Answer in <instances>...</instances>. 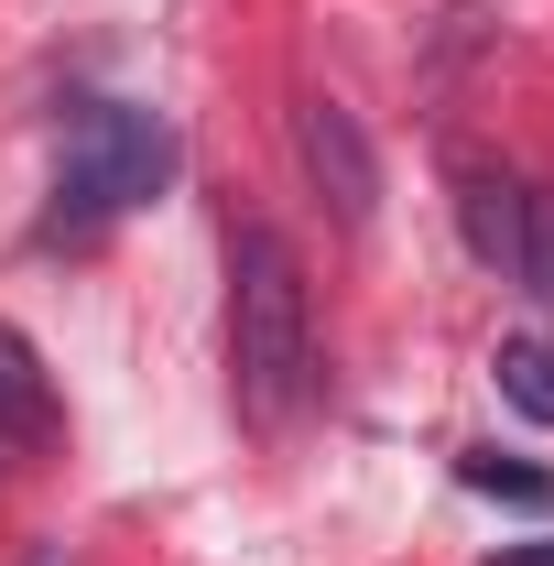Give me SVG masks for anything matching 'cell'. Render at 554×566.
<instances>
[{
	"mask_svg": "<svg viewBox=\"0 0 554 566\" xmlns=\"http://www.w3.org/2000/svg\"><path fill=\"white\" fill-rule=\"evenodd\" d=\"M522 294H554V186H533V218H522V262H511Z\"/></svg>",
	"mask_w": 554,
	"mask_h": 566,
	"instance_id": "cell-8",
	"label": "cell"
},
{
	"mask_svg": "<svg viewBox=\"0 0 554 566\" xmlns=\"http://www.w3.org/2000/svg\"><path fill=\"white\" fill-rule=\"evenodd\" d=\"M316 392V305H305V262L283 229H239L228 240V403L262 424H294Z\"/></svg>",
	"mask_w": 554,
	"mask_h": 566,
	"instance_id": "cell-1",
	"label": "cell"
},
{
	"mask_svg": "<svg viewBox=\"0 0 554 566\" xmlns=\"http://www.w3.org/2000/svg\"><path fill=\"white\" fill-rule=\"evenodd\" d=\"M163 175H174V132L152 120V109H131V98H98V109H76L66 132V208H55V229H98V218L141 208V197H163Z\"/></svg>",
	"mask_w": 554,
	"mask_h": 566,
	"instance_id": "cell-2",
	"label": "cell"
},
{
	"mask_svg": "<svg viewBox=\"0 0 554 566\" xmlns=\"http://www.w3.org/2000/svg\"><path fill=\"white\" fill-rule=\"evenodd\" d=\"M489 370H500V403H511V415L554 424V349H544V338H500Z\"/></svg>",
	"mask_w": 554,
	"mask_h": 566,
	"instance_id": "cell-6",
	"label": "cell"
},
{
	"mask_svg": "<svg viewBox=\"0 0 554 566\" xmlns=\"http://www.w3.org/2000/svg\"><path fill=\"white\" fill-rule=\"evenodd\" d=\"M33 436H55V381L22 327H0V447H33Z\"/></svg>",
	"mask_w": 554,
	"mask_h": 566,
	"instance_id": "cell-5",
	"label": "cell"
},
{
	"mask_svg": "<svg viewBox=\"0 0 554 566\" xmlns=\"http://www.w3.org/2000/svg\"><path fill=\"white\" fill-rule=\"evenodd\" d=\"M0 458H11V447H0Z\"/></svg>",
	"mask_w": 554,
	"mask_h": 566,
	"instance_id": "cell-10",
	"label": "cell"
},
{
	"mask_svg": "<svg viewBox=\"0 0 554 566\" xmlns=\"http://www.w3.org/2000/svg\"><path fill=\"white\" fill-rule=\"evenodd\" d=\"M500 566H554V534L544 545H500Z\"/></svg>",
	"mask_w": 554,
	"mask_h": 566,
	"instance_id": "cell-9",
	"label": "cell"
},
{
	"mask_svg": "<svg viewBox=\"0 0 554 566\" xmlns=\"http://www.w3.org/2000/svg\"><path fill=\"white\" fill-rule=\"evenodd\" d=\"M544 349H554V338H544Z\"/></svg>",
	"mask_w": 554,
	"mask_h": 566,
	"instance_id": "cell-11",
	"label": "cell"
},
{
	"mask_svg": "<svg viewBox=\"0 0 554 566\" xmlns=\"http://www.w3.org/2000/svg\"><path fill=\"white\" fill-rule=\"evenodd\" d=\"M294 153H305V186L338 208V229H370L381 218V153H370V132H359L348 98H305L294 109Z\"/></svg>",
	"mask_w": 554,
	"mask_h": 566,
	"instance_id": "cell-3",
	"label": "cell"
},
{
	"mask_svg": "<svg viewBox=\"0 0 554 566\" xmlns=\"http://www.w3.org/2000/svg\"><path fill=\"white\" fill-rule=\"evenodd\" d=\"M457 480H468V491H489V501H522V512H544V469H522V458H500V447H468V458H457Z\"/></svg>",
	"mask_w": 554,
	"mask_h": 566,
	"instance_id": "cell-7",
	"label": "cell"
},
{
	"mask_svg": "<svg viewBox=\"0 0 554 566\" xmlns=\"http://www.w3.org/2000/svg\"><path fill=\"white\" fill-rule=\"evenodd\" d=\"M522 218H533V186L511 164H457V229H468V251H479L489 273L522 262Z\"/></svg>",
	"mask_w": 554,
	"mask_h": 566,
	"instance_id": "cell-4",
	"label": "cell"
}]
</instances>
